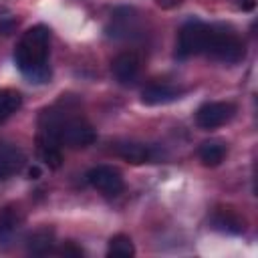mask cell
<instances>
[{"instance_id":"cell-1","label":"cell","mask_w":258,"mask_h":258,"mask_svg":"<svg viewBox=\"0 0 258 258\" xmlns=\"http://www.w3.org/2000/svg\"><path fill=\"white\" fill-rule=\"evenodd\" d=\"M48 44H50V30L44 24H36L22 34L14 50L16 67L30 83L42 85L50 79Z\"/></svg>"},{"instance_id":"cell-2","label":"cell","mask_w":258,"mask_h":258,"mask_svg":"<svg viewBox=\"0 0 258 258\" xmlns=\"http://www.w3.org/2000/svg\"><path fill=\"white\" fill-rule=\"evenodd\" d=\"M206 54L224 64H236L244 58V42L232 30H218L212 26L210 42L206 46Z\"/></svg>"},{"instance_id":"cell-3","label":"cell","mask_w":258,"mask_h":258,"mask_svg":"<svg viewBox=\"0 0 258 258\" xmlns=\"http://www.w3.org/2000/svg\"><path fill=\"white\" fill-rule=\"evenodd\" d=\"M56 139L60 143V147H69V149H83L95 143L97 133L93 129L91 123H87L81 117H58L56 115Z\"/></svg>"},{"instance_id":"cell-4","label":"cell","mask_w":258,"mask_h":258,"mask_svg":"<svg viewBox=\"0 0 258 258\" xmlns=\"http://www.w3.org/2000/svg\"><path fill=\"white\" fill-rule=\"evenodd\" d=\"M210 34H212V26L200 22V20H189L179 28L177 34V56L179 58H187V56H196L206 52V46L210 42Z\"/></svg>"},{"instance_id":"cell-5","label":"cell","mask_w":258,"mask_h":258,"mask_svg":"<svg viewBox=\"0 0 258 258\" xmlns=\"http://www.w3.org/2000/svg\"><path fill=\"white\" fill-rule=\"evenodd\" d=\"M236 113V107L228 101H210V103H204L198 111H196V123L200 129H216V127H222L226 125Z\"/></svg>"},{"instance_id":"cell-6","label":"cell","mask_w":258,"mask_h":258,"mask_svg":"<svg viewBox=\"0 0 258 258\" xmlns=\"http://www.w3.org/2000/svg\"><path fill=\"white\" fill-rule=\"evenodd\" d=\"M87 181L103 196H119L125 187L123 175L113 165H97L87 173Z\"/></svg>"},{"instance_id":"cell-7","label":"cell","mask_w":258,"mask_h":258,"mask_svg":"<svg viewBox=\"0 0 258 258\" xmlns=\"http://www.w3.org/2000/svg\"><path fill=\"white\" fill-rule=\"evenodd\" d=\"M111 73H113L117 83L133 85L139 79V73H141V58H139V54L133 52V50L117 54L113 58V62H111Z\"/></svg>"},{"instance_id":"cell-8","label":"cell","mask_w":258,"mask_h":258,"mask_svg":"<svg viewBox=\"0 0 258 258\" xmlns=\"http://www.w3.org/2000/svg\"><path fill=\"white\" fill-rule=\"evenodd\" d=\"M22 226V216L16 206H4L0 210V246H8L18 236V230Z\"/></svg>"},{"instance_id":"cell-9","label":"cell","mask_w":258,"mask_h":258,"mask_svg":"<svg viewBox=\"0 0 258 258\" xmlns=\"http://www.w3.org/2000/svg\"><path fill=\"white\" fill-rule=\"evenodd\" d=\"M115 153L125 159L127 163H133V165H141V163H147V161H153L155 155H153V149L145 143H137V141H125V143H119L115 147Z\"/></svg>"},{"instance_id":"cell-10","label":"cell","mask_w":258,"mask_h":258,"mask_svg":"<svg viewBox=\"0 0 258 258\" xmlns=\"http://www.w3.org/2000/svg\"><path fill=\"white\" fill-rule=\"evenodd\" d=\"M24 167V153L12 145H0V179H8Z\"/></svg>"},{"instance_id":"cell-11","label":"cell","mask_w":258,"mask_h":258,"mask_svg":"<svg viewBox=\"0 0 258 258\" xmlns=\"http://www.w3.org/2000/svg\"><path fill=\"white\" fill-rule=\"evenodd\" d=\"M181 91L177 87H171V85H149L143 89L141 93V101L145 105H165V103H171L175 99H179Z\"/></svg>"},{"instance_id":"cell-12","label":"cell","mask_w":258,"mask_h":258,"mask_svg":"<svg viewBox=\"0 0 258 258\" xmlns=\"http://www.w3.org/2000/svg\"><path fill=\"white\" fill-rule=\"evenodd\" d=\"M228 153V145L222 139H208L198 147V157L206 167H216L224 161Z\"/></svg>"},{"instance_id":"cell-13","label":"cell","mask_w":258,"mask_h":258,"mask_svg":"<svg viewBox=\"0 0 258 258\" xmlns=\"http://www.w3.org/2000/svg\"><path fill=\"white\" fill-rule=\"evenodd\" d=\"M54 246V232L50 228H38L34 230L26 240V250L36 256H44Z\"/></svg>"},{"instance_id":"cell-14","label":"cell","mask_w":258,"mask_h":258,"mask_svg":"<svg viewBox=\"0 0 258 258\" xmlns=\"http://www.w3.org/2000/svg\"><path fill=\"white\" fill-rule=\"evenodd\" d=\"M214 228L222 230V232H232V234H240L244 232V222L230 210H218L212 218Z\"/></svg>"},{"instance_id":"cell-15","label":"cell","mask_w":258,"mask_h":258,"mask_svg":"<svg viewBox=\"0 0 258 258\" xmlns=\"http://www.w3.org/2000/svg\"><path fill=\"white\" fill-rule=\"evenodd\" d=\"M22 105V95L14 89H0V123L10 119Z\"/></svg>"},{"instance_id":"cell-16","label":"cell","mask_w":258,"mask_h":258,"mask_svg":"<svg viewBox=\"0 0 258 258\" xmlns=\"http://www.w3.org/2000/svg\"><path fill=\"white\" fill-rule=\"evenodd\" d=\"M107 256H111V258H131V256H135V246H133L131 238L125 236V234H115L109 240Z\"/></svg>"},{"instance_id":"cell-17","label":"cell","mask_w":258,"mask_h":258,"mask_svg":"<svg viewBox=\"0 0 258 258\" xmlns=\"http://www.w3.org/2000/svg\"><path fill=\"white\" fill-rule=\"evenodd\" d=\"M60 254H64V256H83V250L79 246H75V242H67L60 248Z\"/></svg>"},{"instance_id":"cell-18","label":"cell","mask_w":258,"mask_h":258,"mask_svg":"<svg viewBox=\"0 0 258 258\" xmlns=\"http://www.w3.org/2000/svg\"><path fill=\"white\" fill-rule=\"evenodd\" d=\"M14 28V20H0V32L2 34H10Z\"/></svg>"}]
</instances>
